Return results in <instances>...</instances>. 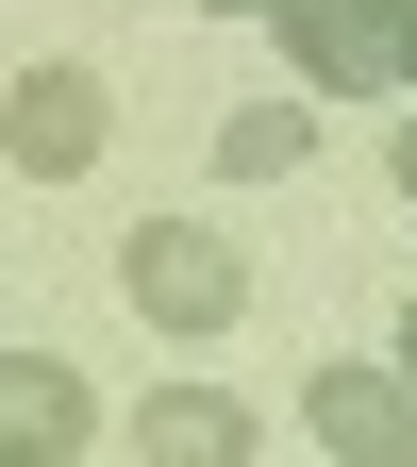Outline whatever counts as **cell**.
I'll use <instances>...</instances> for the list:
<instances>
[{
	"instance_id": "cell-1",
	"label": "cell",
	"mask_w": 417,
	"mask_h": 467,
	"mask_svg": "<svg viewBox=\"0 0 417 467\" xmlns=\"http://www.w3.org/2000/svg\"><path fill=\"white\" fill-rule=\"evenodd\" d=\"M117 301H134L151 334H234L251 317V267H234V234L151 217V234H117Z\"/></svg>"
},
{
	"instance_id": "cell-2",
	"label": "cell",
	"mask_w": 417,
	"mask_h": 467,
	"mask_svg": "<svg viewBox=\"0 0 417 467\" xmlns=\"http://www.w3.org/2000/svg\"><path fill=\"white\" fill-rule=\"evenodd\" d=\"M284 50H301L318 100H384L417 50V0H284Z\"/></svg>"
},
{
	"instance_id": "cell-3",
	"label": "cell",
	"mask_w": 417,
	"mask_h": 467,
	"mask_svg": "<svg viewBox=\"0 0 417 467\" xmlns=\"http://www.w3.org/2000/svg\"><path fill=\"white\" fill-rule=\"evenodd\" d=\"M301 418H318L334 467H417V384H401V368H318Z\"/></svg>"
},
{
	"instance_id": "cell-4",
	"label": "cell",
	"mask_w": 417,
	"mask_h": 467,
	"mask_svg": "<svg viewBox=\"0 0 417 467\" xmlns=\"http://www.w3.org/2000/svg\"><path fill=\"white\" fill-rule=\"evenodd\" d=\"M0 150H17L34 184L100 167V84H84V67H17V100H0Z\"/></svg>"
},
{
	"instance_id": "cell-5",
	"label": "cell",
	"mask_w": 417,
	"mask_h": 467,
	"mask_svg": "<svg viewBox=\"0 0 417 467\" xmlns=\"http://www.w3.org/2000/svg\"><path fill=\"white\" fill-rule=\"evenodd\" d=\"M134 451L151 467H251V400L234 384H151L134 400Z\"/></svg>"
},
{
	"instance_id": "cell-6",
	"label": "cell",
	"mask_w": 417,
	"mask_h": 467,
	"mask_svg": "<svg viewBox=\"0 0 417 467\" xmlns=\"http://www.w3.org/2000/svg\"><path fill=\"white\" fill-rule=\"evenodd\" d=\"M0 434L68 467V451H84V368H50V350H0Z\"/></svg>"
},
{
	"instance_id": "cell-7",
	"label": "cell",
	"mask_w": 417,
	"mask_h": 467,
	"mask_svg": "<svg viewBox=\"0 0 417 467\" xmlns=\"http://www.w3.org/2000/svg\"><path fill=\"white\" fill-rule=\"evenodd\" d=\"M301 150H318V117H284V100H251V117H217V167H234V184H284Z\"/></svg>"
},
{
	"instance_id": "cell-8",
	"label": "cell",
	"mask_w": 417,
	"mask_h": 467,
	"mask_svg": "<svg viewBox=\"0 0 417 467\" xmlns=\"http://www.w3.org/2000/svg\"><path fill=\"white\" fill-rule=\"evenodd\" d=\"M201 17H284V0H201Z\"/></svg>"
},
{
	"instance_id": "cell-9",
	"label": "cell",
	"mask_w": 417,
	"mask_h": 467,
	"mask_svg": "<svg viewBox=\"0 0 417 467\" xmlns=\"http://www.w3.org/2000/svg\"><path fill=\"white\" fill-rule=\"evenodd\" d=\"M401 201H417V117H401Z\"/></svg>"
},
{
	"instance_id": "cell-10",
	"label": "cell",
	"mask_w": 417,
	"mask_h": 467,
	"mask_svg": "<svg viewBox=\"0 0 417 467\" xmlns=\"http://www.w3.org/2000/svg\"><path fill=\"white\" fill-rule=\"evenodd\" d=\"M0 467H50V451H17V434H0Z\"/></svg>"
},
{
	"instance_id": "cell-11",
	"label": "cell",
	"mask_w": 417,
	"mask_h": 467,
	"mask_svg": "<svg viewBox=\"0 0 417 467\" xmlns=\"http://www.w3.org/2000/svg\"><path fill=\"white\" fill-rule=\"evenodd\" d=\"M401 384H417V317H401Z\"/></svg>"
},
{
	"instance_id": "cell-12",
	"label": "cell",
	"mask_w": 417,
	"mask_h": 467,
	"mask_svg": "<svg viewBox=\"0 0 417 467\" xmlns=\"http://www.w3.org/2000/svg\"><path fill=\"white\" fill-rule=\"evenodd\" d=\"M401 84H417V50H401Z\"/></svg>"
}]
</instances>
